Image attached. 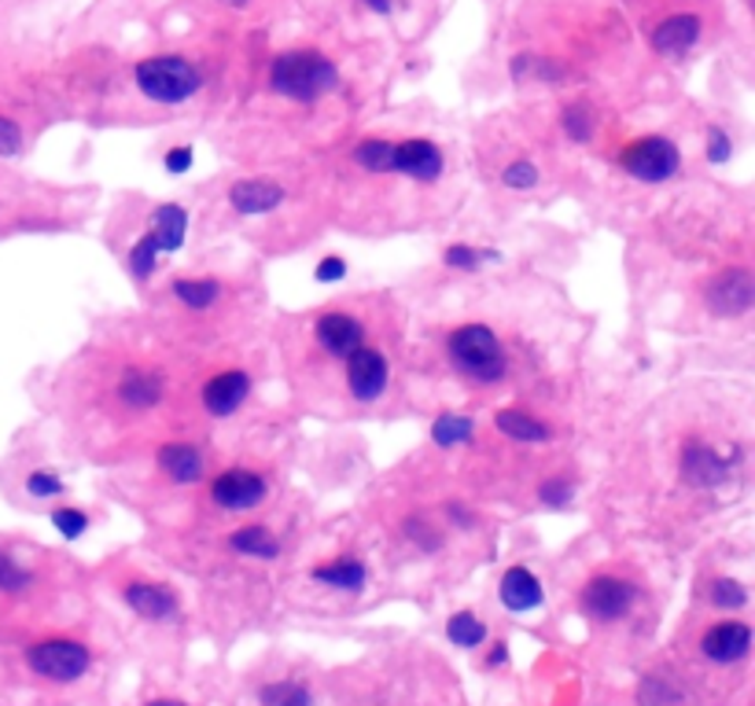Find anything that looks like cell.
<instances>
[{
    "mask_svg": "<svg viewBox=\"0 0 755 706\" xmlns=\"http://www.w3.org/2000/svg\"><path fill=\"white\" fill-rule=\"evenodd\" d=\"M269 89L284 100L317 103L339 89V71L328 55L310 52V49H295V52H284L273 60Z\"/></svg>",
    "mask_w": 755,
    "mask_h": 706,
    "instance_id": "obj_1",
    "label": "cell"
},
{
    "mask_svg": "<svg viewBox=\"0 0 755 706\" xmlns=\"http://www.w3.org/2000/svg\"><path fill=\"white\" fill-rule=\"evenodd\" d=\"M446 354H450L453 372L465 376L468 383H476V387L501 383L509 372L506 346H501V339L487 328V324H461L457 331H450Z\"/></svg>",
    "mask_w": 755,
    "mask_h": 706,
    "instance_id": "obj_2",
    "label": "cell"
},
{
    "mask_svg": "<svg viewBox=\"0 0 755 706\" xmlns=\"http://www.w3.org/2000/svg\"><path fill=\"white\" fill-rule=\"evenodd\" d=\"M136 89L155 103H185L200 92L203 78L185 55H152V60L136 63Z\"/></svg>",
    "mask_w": 755,
    "mask_h": 706,
    "instance_id": "obj_3",
    "label": "cell"
},
{
    "mask_svg": "<svg viewBox=\"0 0 755 706\" xmlns=\"http://www.w3.org/2000/svg\"><path fill=\"white\" fill-rule=\"evenodd\" d=\"M27 663H30V669L38 677L55 681V685H71V681L85 677V669H89V663H93V655H89L85 644L55 636V641L33 644L30 652H27Z\"/></svg>",
    "mask_w": 755,
    "mask_h": 706,
    "instance_id": "obj_4",
    "label": "cell"
},
{
    "mask_svg": "<svg viewBox=\"0 0 755 706\" xmlns=\"http://www.w3.org/2000/svg\"><path fill=\"white\" fill-rule=\"evenodd\" d=\"M620 166L631 173L634 181L645 184H660L679 173L682 166V152L679 144L667 141V136H642V141L626 144L620 155Z\"/></svg>",
    "mask_w": 755,
    "mask_h": 706,
    "instance_id": "obj_5",
    "label": "cell"
},
{
    "mask_svg": "<svg viewBox=\"0 0 755 706\" xmlns=\"http://www.w3.org/2000/svg\"><path fill=\"white\" fill-rule=\"evenodd\" d=\"M634 600H637V589L626 582V577H612V574L593 577V582L582 589V611L598 622L626 618L634 607Z\"/></svg>",
    "mask_w": 755,
    "mask_h": 706,
    "instance_id": "obj_6",
    "label": "cell"
},
{
    "mask_svg": "<svg viewBox=\"0 0 755 706\" xmlns=\"http://www.w3.org/2000/svg\"><path fill=\"white\" fill-rule=\"evenodd\" d=\"M266 479H262L258 471L251 468H228L214 479L211 485V497L217 508H225V512H247V508H258L266 501Z\"/></svg>",
    "mask_w": 755,
    "mask_h": 706,
    "instance_id": "obj_7",
    "label": "cell"
},
{
    "mask_svg": "<svg viewBox=\"0 0 755 706\" xmlns=\"http://www.w3.org/2000/svg\"><path fill=\"white\" fill-rule=\"evenodd\" d=\"M387 376H391V368H387V357L376 350V346H358L350 357H347V387L354 393V401H376L380 393L387 390Z\"/></svg>",
    "mask_w": 755,
    "mask_h": 706,
    "instance_id": "obj_8",
    "label": "cell"
},
{
    "mask_svg": "<svg viewBox=\"0 0 755 706\" xmlns=\"http://www.w3.org/2000/svg\"><path fill=\"white\" fill-rule=\"evenodd\" d=\"M704 303L712 306L718 317H741L748 314L755 303V284L748 269H726L718 273L712 284L704 287Z\"/></svg>",
    "mask_w": 755,
    "mask_h": 706,
    "instance_id": "obj_9",
    "label": "cell"
},
{
    "mask_svg": "<svg viewBox=\"0 0 755 706\" xmlns=\"http://www.w3.org/2000/svg\"><path fill=\"white\" fill-rule=\"evenodd\" d=\"M679 468H682V479L696 485V490H718V485L730 479V471H734V460H726L707 442H685Z\"/></svg>",
    "mask_w": 755,
    "mask_h": 706,
    "instance_id": "obj_10",
    "label": "cell"
},
{
    "mask_svg": "<svg viewBox=\"0 0 755 706\" xmlns=\"http://www.w3.org/2000/svg\"><path fill=\"white\" fill-rule=\"evenodd\" d=\"M387 173H406L414 181L431 184L442 173V152L431 141H402L387 152Z\"/></svg>",
    "mask_w": 755,
    "mask_h": 706,
    "instance_id": "obj_11",
    "label": "cell"
},
{
    "mask_svg": "<svg viewBox=\"0 0 755 706\" xmlns=\"http://www.w3.org/2000/svg\"><path fill=\"white\" fill-rule=\"evenodd\" d=\"M314 335H317V342H322V350L331 354V357H339V361H347V357L358 350L361 339H365V328H361V320L354 317V314H322L314 324Z\"/></svg>",
    "mask_w": 755,
    "mask_h": 706,
    "instance_id": "obj_12",
    "label": "cell"
},
{
    "mask_svg": "<svg viewBox=\"0 0 755 706\" xmlns=\"http://www.w3.org/2000/svg\"><path fill=\"white\" fill-rule=\"evenodd\" d=\"M251 393V376L239 372V368H228V372H217L207 379L203 387V409L211 416H233L239 405L247 401Z\"/></svg>",
    "mask_w": 755,
    "mask_h": 706,
    "instance_id": "obj_13",
    "label": "cell"
},
{
    "mask_svg": "<svg viewBox=\"0 0 755 706\" xmlns=\"http://www.w3.org/2000/svg\"><path fill=\"white\" fill-rule=\"evenodd\" d=\"M752 647V630L745 626V622H718V626H712L704 633L701 641V652L704 658H712V663H741V658L748 655Z\"/></svg>",
    "mask_w": 755,
    "mask_h": 706,
    "instance_id": "obj_14",
    "label": "cell"
},
{
    "mask_svg": "<svg viewBox=\"0 0 755 706\" xmlns=\"http://www.w3.org/2000/svg\"><path fill=\"white\" fill-rule=\"evenodd\" d=\"M701 19L696 16H671L656 22V30H652V49L660 55H685L693 49L696 41H701Z\"/></svg>",
    "mask_w": 755,
    "mask_h": 706,
    "instance_id": "obj_15",
    "label": "cell"
},
{
    "mask_svg": "<svg viewBox=\"0 0 755 706\" xmlns=\"http://www.w3.org/2000/svg\"><path fill=\"white\" fill-rule=\"evenodd\" d=\"M163 393H166V379L163 372H152V368H130L119 383V398L136 412L155 409V405L163 401Z\"/></svg>",
    "mask_w": 755,
    "mask_h": 706,
    "instance_id": "obj_16",
    "label": "cell"
},
{
    "mask_svg": "<svg viewBox=\"0 0 755 706\" xmlns=\"http://www.w3.org/2000/svg\"><path fill=\"white\" fill-rule=\"evenodd\" d=\"M228 203L236 206L239 214L258 217V214H273L284 203V188L273 181H236L233 192H228Z\"/></svg>",
    "mask_w": 755,
    "mask_h": 706,
    "instance_id": "obj_17",
    "label": "cell"
},
{
    "mask_svg": "<svg viewBox=\"0 0 755 706\" xmlns=\"http://www.w3.org/2000/svg\"><path fill=\"white\" fill-rule=\"evenodd\" d=\"M159 468L166 471L170 482L177 485H192L203 479V471H207V464H203V453L196 446H185V442H166L163 449H159Z\"/></svg>",
    "mask_w": 755,
    "mask_h": 706,
    "instance_id": "obj_18",
    "label": "cell"
},
{
    "mask_svg": "<svg viewBox=\"0 0 755 706\" xmlns=\"http://www.w3.org/2000/svg\"><path fill=\"white\" fill-rule=\"evenodd\" d=\"M125 604H130L136 615L147 622H166L177 611V600L166 585H152V582H133L125 585Z\"/></svg>",
    "mask_w": 755,
    "mask_h": 706,
    "instance_id": "obj_19",
    "label": "cell"
},
{
    "mask_svg": "<svg viewBox=\"0 0 755 706\" xmlns=\"http://www.w3.org/2000/svg\"><path fill=\"white\" fill-rule=\"evenodd\" d=\"M498 593H501V604L509 611H520V615L542 604V582L528 571V566H509Z\"/></svg>",
    "mask_w": 755,
    "mask_h": 706,
    "instance_id": "obj_20",
    "label": "cell"
},
{
    "mask_svg": "<svg viewBox=\"0 0 755 706\" xmlns=\"http://www.w3.org/2000/svg\"><path fill=\"white\" fill-rule=\"evenodd\" d=\"M185 233H188V214L181 211L177 203H166L155 211L152 228H147V239L155 243L159 254H174L181 243H185Z\"/></svg>",
    "mask_w": 755,
    "mask_h": 706,
    "instance_id": "obj_21",
    "label": "cell"
},
{
    "mask_svg": "<svg viewBox=\"0 0 755 706\" xmlns=\"http://www.w3.org/2000/svg\"><path fill=\"white\" fill-rule=\"evenodd\" d=\"M498 431L512 438V442H523V446H542L553 438V431H549V423L542 420H534L531 412H523V409H501L498 412Z\"/></svg>",
    "mask_w": 755,
    "mask_h": 706,
    "instance_id": "obj_22",
    "label": "cell"
},
{
    "mask_svg": "<svg viewBox=\"0 0 755 706\" xmlns=\"http://www.w3.org/2000/svg\"><path fill=\"white\" fill-rule=\"evenodd\" d=\"M314 582H322L328 589H347V593H358V589H365V582H369V571H365V563L354 560V555H339V560L317 566Z\"/></svg>",
    "mask_w": 755,
    "mask_h": 706,
    "instance_id": "obj_23",
    "label": "cell"
},
{
    "mask_svg": "<svg viewBox=\"0 0 755 706\" xmlns=\"http://www.w3.org/2000/svg\"><path fill=\"white\" fill-rule=\"evenodd\" d=\"M228 549L247 555V560H277L280 541L273 538L266 526H239L236 534L228 538Z\"/></svg>",
    "mask_w": 755,
    "mask_h": 706,
    "instance_id": "obj_24",
    "label": "cell"
},
{
    "mask_svg": "<svg viewBox=\"0 0 755 706\" xmlns=\"http://www.w3.org/2000/svg\"><path fill=\"white\" fill-rule=\"evenodd\" d=\"M472 434H476V423L468 420V416H457V412H442L439 420L431 423V442L439 449H453V446L472 442Z\"/></svg>",
    "mask_w": 755,
    "mask_h": 706,
    "instance_id": "obj_25",
    "label": "cell"
},
{
    "mask_svg": "<svg viewBox=\"0 0 755 706\" xmlns=\"http://www.w3.org/2000/svg\"><path fill=\"white\" fill-rule=\"evenodd\" d=\"M174 295H177V303H185L188 309H207L222 298V284L217 280H188V276H181V280H174Z\"/></svg>",
    "mask_w": 755,
    "mask_h": 706,
    "instance_id": "obj_26",
    "label": "cell"
},
{
    "mask_svg": "<svg viewBox=\"0 0 755 706\" xmlns=\"http://www.w3.org/2000/svg\"><path fill=\"white\" fill-rule=\"evenodd\" d=\"M446 636H450L457 647H479V644L487 641V626L476 615L461 611V615L450 618V626H446Z\"/></svg>",
    "mask_w": 755,
    "mask_h": 706,
    "instance_id": "obj_27",
    "label": "cell"
},
{
    "mask_svg": "<svg viewBox=\"0 0 755 706\" xmlns=\"http://www.w3.org/2000/svg\"><path fill=\"white\" fill-rule=\"evenodd\" d=\"M262 706H314V696L295 681H277L262 688Z\"/></svg>",
    "mask_w": 755,
    "mask_h": 706,
    "instance_id": "obj_28",
    "label": "cell"
},
{
    "mask_svg": "<svg viewBox=\"0 0 755 706\" xmlns=\"http://www.w3.org/2000/svg\"><path fill=\"white\" fill-rule=\"evenodd\" d=\"M402 534H406V541H414L420 552H439L442 549L439 526H435L431 519H425V515H409L402 523Z\"/></svg>",
    "mask_w": 755,
    "mask_h": 706,
    "instance_id": "obj_29",
    "label": "cell"
},
{
    "mask_svg": "<svg viewBox=\"0 0 755 706\" xmlns=\"http://www.w3.org/2000/svg\"><path fill=\"white\" fill-rule=\"evenodd\" d=\"M490 258H494L490 250L468 247V243H453V247H446V254H442V262L457 273H476L479 265H487Z\"/></svg>",
    "mask_w": 755,
    "mask_h": 706,
    "instance_id": "obj_30",
    "label": "cell"
},
{
    "mask_svg": "<svg viewBox=\"0 0 755 706\" xmlns=\"http://www.w3.org/2000/svg\"><path fill=\"white\" fill-rule=\"evenodd\" d=\"M33 574L22 566L19 560H11L8 552H0V593H22V589H30Z\"/></svg>",
    "mask_w": 755,
    "mask_h": 706,
    "instance_id": "obj_31",
    "label": "cell"
},
{
    "mask_svg": "<svg viewBox=\"0 0 755 706\" xmlns=\"http://www.w3.org/2000/svg\"><path fill=\"white\" fill-rule=\"evenodd\" d=\"M712 604L723 607V611H737L748 604V589L734 582V577H718V582L712 585Z\"/></svg>",
    "mask_w": 755,
    "mask_h": 706,
    "instance_id": "obj_32",
    "label": "cell"
},
{
    "mask_svg": "<svg viewBox=\"0 0 755 706\" xmlns=\"http://www.w3.org/2000/svg\"><path fill=\"white\" fill-rule=\"evenodd\" d=\"M63 490H67L63 479H60L55 471H49V468H38V471H30V474H27V493H30V497H38V501L60 497Z\"/></svg>",
    "mask_w": 755,
    "mask_h": 706,
    "instance_id": "obj_33",
    "label": "cell"
},
{
    "mask_svg": "<svg viewBox=\"0 0 755 706\" xmlns=\"http://www.w3.org/2000/svg\"><path fill=\"white\" fill-rule=\"evenodd\" d=\"M564 133L571 136V141H579V144H586L590 136H593V119H590V111L582 108V103H571V108H564Z\"/></svg>",
    "mask_w": 755,
    "mask_h": 706,
    "instance_id": "obj_34",
    "label": "cell"
},
{
    "mask_svg": "<svg viewBox=\"0 0 755 706\" xmlns=\"http://www.w3.org/2000/svg\"><path fill=\"white\" fill-rule=\"evenodd\" d=\"M52 523H55V530H60L67 541H74V538H82L89 530V515L78 512V508H55Z\"/></svg>",
    "mask_w": 755,
    "mask_h": 706,
    "instance_id": "obj_35",
    "label": "cell"
},
{
    "mask_svg": "<svg viewBox=\"0 0 755 706\" xmlns=\"http://www.w3.org/2000/svg\"><path fill=\"white\" fill-rule=\"evenodd\" d=\"M539 166H534V162H512V166H506V173H501V181L509 184V188H520V192H528V188H534V184H539Z\"/></svg>",
    "mask_w": 755,
    "mask_h": 706,
    "instance_id": "obj_36",
    "label": "cell"
},
{
    "mask_svg": "<svg viewBox=\"0 0 755 706\" xmlns=\"http://www.w3.org/2000/svg\"><path fill=\"white\" fill-rule=\"evenodd\" d=\"M730 152H734V141H730V133L726 130H718V125H712V130H707V162H726L730 158Z\"/></svg>",
    "mask_w": 755,
    "mask_h": 706,
    "instance_id": "obj_37",
    "label": "cell"
},
{
    "mask_svg": "<svg viewBox=\"0 0 755 706\" xmlns=\"http://www.w3.org/2000/svg\"><path fill=\"white\" fill-rule=\"evenodd\" d=\"M539 497H542V504L560 508V504H568L571 497H575V485H571V479H549L539 490Z\"/></svg>",
    "mask_w": 755,
    "mask_h": 706,
    "instance_id": "obj_38",
    "label": "cell"
},
{
    "mask_svg": "<svg viewBox=\"0 0 755 706\" xmlns=\"http://www.w3.org/2000/svg\"><path fill=\"white\" fill-rule=\"evenodd\" d=\"M22 147V130L11 119L0 114V155H16Z\"/></svg>",
    "mask_w": 755,
    "mask_h": 706,
    "instance_id": "obj_39",
    "label": "cell"
},
{
    "mask_svg": "<svg viewBox=\"0 0 755 706\" xmlns=\"http://www.w3.org/2000/svg\"><path fill=\"white\" fill-rule=\"evenodd\" d=\"M314 276H317V280H322V284H336V280H343V276H347V262L331 254V258H325L322 265H317Z\"/></svg>",
    "mask_w": 755,
    "mask_h": 706,
    "instance_id": "obj_40",
    "label": "cell"
},
{
    "mask_svg": "<svg viewBox=\"0 0 755 706\" xmlns=\"http://www.w3.org/2000/svg\"><path fill=\"white\" fill-rule=\"evenodd\" d=\"M163 166H166V173H188V166H192V147L188 144H181V147H174V152H166V158H163Z\"/></svg>",
    "mask_w": 755,
    "mask_h": 706,
    "instance_id": "obj_41",
    "label": "cell"
},
{
    "mask_svg": "<svg viewBox=\"0 0 755 706\" xmlns=\"http://www.w3.org/2000/svg\"><path fill=\"white\" fill-rule=\"evenodd\" d=\"M450 519H453V523H461V526H472L476 523L472 512H468L465 504H457V501H450Z\"/></svg>",
    "mask_w": 755,
    "mask_h": 706,
    "instance_id": "obj_42",
    "label": "cell"
},
{
    "mask_svg": "<svg viewBox=\"0 0 755 706\" xmlns=\"http://www.w3.org/2000/svg\"><path fill=\"white\" fill-rule=\"evenodd\" d=\"M365 8L376 11V16H387V11L395 8V0H365Z\"/></svg>",
    "mask_w": 755,
    "mask_h": 706,
    "instance_id": "obj_43",
    "label": "cell"
},
{
    "mask_svg": "<svg viewBox=\"0 0 755 706\" xmlns=\"http://www.w3.org/2000/svg\"><path fill=\"white\" fill-rule=\"evenodd\" d=\"M509 658V652H506V644H494V655L487 658V666H501Z\"/></svg>",
    "mask_w": 755,
    "mask_h": 706,
    "instance_id": "obj_44",
    "label": "cell"
},
{
    "mask_svg": "<svg viewBox=\"0 0 755 706\" xmlns=\"http://www.w3.org/2000/svg\"><path fill=\"white\" fill-rule=\"evenodd\" d=\"M144 706H185V703H177V699H152V703H144Z\"/></svg>",
    "mask_w": 755,
    "mask_h": 706,
    "instance_id": "obj_45",
    "label": "cell"
},
{
    "mask_svg": "<svg viewBox=\"0 0 755 706\" xmlns=\"http://www.w3.org/2000/svg\"><path fill=\"white\" fill-rule=\"evenodd\" d=\"M225 4H233V8H244V4H247V0H225Z\"/></svg>",
    "mask_w": 755,
    "mask_h": 706,
    "instance_id": "obj_46",
    "label": "cell"
}]
</instances>
